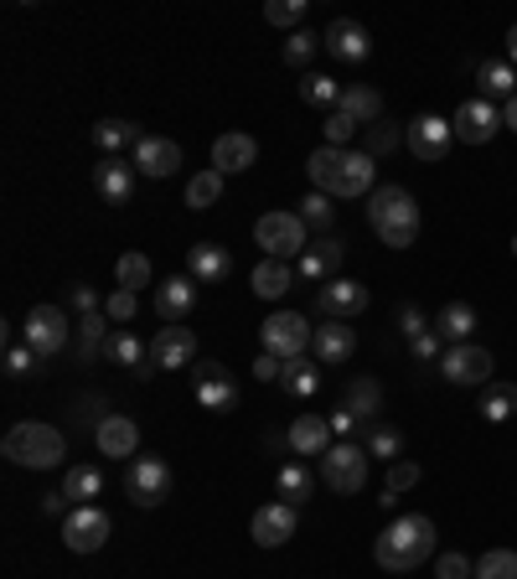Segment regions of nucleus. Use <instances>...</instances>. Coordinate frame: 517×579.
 <instances>
[{
    "label": "nucleus",
    "mask_w": 517,
    "mask_h": 579,
    "mask_svg": "<svg viewBox=\"0 0 517 579\" xmlns=\"http://www.w3.org/2000/svg\"><path fill=\"white\" fill-rule=\"evenodd\" d=\"M305 177L316 192L326 197H373L378 186V160L368 156V150H332V145H321L316 156L305 160Z\"/></svg>",
    "instance_id": "f257e3e1"
},
{
    "label": "nucleus",
    "mask_w": 517,
    "mask_h": 579,
    "mask_svg": "<svg viewBox=\"0 0 517 579\" xmlns=\"http://www.w3.org/2000/svg\"><path fill=\"white\" fill-rule=\"evenodd\" d=\"M435 539H440L435 522L424 518V512H404V518H394L378 533L373 559H378L388 575H409V569H419V564L435 554Z\"/></svg>",
    "instance_id": "f03ea898"
},
{
    "label": "nucleus",
    "mask_w": 517,
    "mask_h": 579,
    "mask_svg": "<svg viewBox=\"0 0 517 579\" xmlns=\"http://www.w3.org/2000/svg\"><path fill=\"white\" fill-rule=\"evenodd\" d=\"M368 222H373V233H378L388 249H409V243L419 239L414 192H404V186H378V192L368 197Z\"/></svg>",
    "instance_id": "7ed1b4c3"
},
{
    "label": "nucleus",
    "mask_w": 517,
    "mask_h": 579,
    "mask_svg": "<svg viewBox=\"0 0 517 579\" xmlns=\"http://www.w3.org/2000/svg\"><path fill=\"white\" fill-rule=\"evenodd\" d=\"M0 456L11 460V466H32V471H52V466H62V456H68V439H62V430H52V424L26 420V424H16V430L5 435V445H0Z\"/></svg>",
    "instance_id": "20e7f679"
},
{
    "label": "nucleus",
    "mask_w": 517,
    "mask_h": 579,
    "mask_svg": "<svg viewBox=\"0 0 517 579\" xmlns=\"http://www.w3.org/2000/svg\"><path fill=\"white\" fill-rule=\"evenodd\" d=\"M362 481H368V445L337 439V445L321 456V486L337 492V497H358Z\"/></svg>",
    "instance_id": "39448f33"
},
{
    "label": "nucleus",
    "mask_w": 517,
    "mask_h": 579,
    "mask_svg": "<svg viewBox=\"0 0 517 579\" xmlns=\"http://www.w3.org/2000/svg\"><path fill=\"white\" fill-rule=\"evenodd\" d=\"M258 341H264V352L279 362H296L311 352V341H316V331H311V321L300 316V311H275V316L258 326Z\"/></svg>",
    "instance_id": "423d86ee"
},
{
    "label": "nucleus",
    "mask_w": 517,
    "mask_h": 579,
    "mask_svg": "<svg viewBox=\"0 0 517 579\" xmlns=\"http://www.w3.org/2000/svg\"><path fill=\"white\" fill-rule=\"evenodd\" d=\"M254 239H258V249H264V260H300V254L311 249L300 213H279V207L254 222Z\"/></svg>",
    "instance_id": "0eeeda50"
},
{
    "label": "nucleus",
    "mask_w": 517,
    "mask_h": 579,
    "mask_svg": "<svg viewBox=\"0 0 517 579\" xmlns=\"http://www.w3.org/2000/svg\"><path fill=\"white\" fill-rule=\"evenodd\" d=\"M73 337V321L62 305H32L26 311V326H21V341L37 352V358H58L62 347Z\"/></svg>",
    "instance_id": "6e6552de"
},
{
    "label": "nucleus",
    "mask_w": 517,
    "mask_h": 579,
    "mask_svg": "<svg viewBox=\"0 0 517 579\" xmlns=\"http://www.w3.org/2000/svg\"><path fill=\"white\" fill-rule=\"evenodd\" d=\"M124 492H130L135 507H160L171 497V466L160 456H135L130 471H124Z\"/></svg>",
    "instance_id": "1a4fd4ad"
},
{
    "label": "nucleus",
    "mask_w": 517,
    "mask_h": 579,
    "mask_svg": "<svg viewBox=\"0 0 517 579\" xmlns=\"http://www.w3.org/2000/svg\"><path fill=\"white\" fill-rule=\"evenodd\" d=\"M109 533H115V522H109V512H104L99 502H94V507H73V512L62 518V543H68L73 554H99L104 543H109Z\"/></svg>",
    "instance_id": "9d476101"
},
{
    "label": "nucleus",
    "mask_w": 517,
    "mask_h": 579,
    "mask_svg": "<svg viewBox=\"0 0 517 579\" xmlns=\"http://www.w3.org/2000/svg\"><path fill=\"white\" fill-rule=\"evenodd\" d=\"M192 394L207 414H233L239 409V383L228 378V367L223 362H197V373H192Z\"/></svg>",
    "instance_id": "9b49d317"
},
{
    "label": "nucleus",
    "mask_w": 517,
    "mask_h": 579,
    "mask_svg": "<svg viewBox=\"0 0 517 579\" xmlns=\"http://www.w3.org/2000/svg\"><path fill=\"white\" fill-rule=\"evenodd\" d=\"M450 141H456V130L440 120V114H419V120L404 130V145H409V156L424 160V166H440V160L450 156Z\"/></svg>",
    "instance_id": "f8f14e48"
},
{
    "label": "nucleus",
    "mask_w": 517,
    "mask_h": 579,
    "mask_svg": "<svg viewBox=\"0 0 517 579\" xmlns=\"http://www.w3.org/2000/svg\"><path fill=\"white\" fill-rule=\"evenodd\" d=\"M440 373H445V383H456V388H486L492 383V352L486 347H450L445 358H440Z\"/></svg>",
    "instance_id": "ddd939ff"
},
{
    "label": "nucleus",
    "mask_w": 517,
    "mask_h": 579,
    "mask_svg": "<svg viewBox=\"0 0 517 579\" xmlns=\"http://www.w3.org/2000/svg\"><path fill=\"white\" fill-rule=\"evenodd\" d=\"M296 522H300V507H290V502H264L254 512V522H249V533H254L258 548H279V543L296 539Z\"/></svg>",
    "instance_id": "4468645a"
},
{
    "label": "nucleus",
    "mask_w": 517,
    "mask_h": 579,
    "mask_svg": "<svg viewBox=\"0 0 517 579\" xmlns=\"http://www.w3.org/2000/svg\"><path fill=\"white\" fill-rule=\"evenodd\" d=\"M450 130H456V141H466V145H486L502 130V109H492V99H466L456 109Z\"/></svg>",
    "instance_id": "2eb2a0df"
},
{
    "label": "nucleus",
    "mask_w": 517,
    "mask_h": 579,
    "mask_svg": "<svg viewBox=\"0 0 517 579\" xmlns=\"http://www.w3.org/2000/svg\"><path fill=\"white\" fill-rule=\"evenodd\" d=\"M151 362L166 367V373L197 367V331H187V326H166V331H156V341H151Z\"/></svg>",
    "instance_id": "dca6fc26"
},
{
    "label": "nucleus",
    "mask_w": 517,
    "mask_h": 579,
    "mask_svg": "<svg viewBox=\"0 0 517 579\" xmlns=\"http://www.w3.org/2000/svg\"><path fill=\"white\" fill-rule=\"evenodd\" d=\"M316 305L326 321H347L358 316V311H368V285L362 280H326L316 290Z\"/></svg>",
    "instance_id": "f3484780"
},
{
    "label": "nucleus",
    "mask_w": 517,
    "mask_h": 579,
    "mask_svg": "<svg viewBox=\"0 0 517 579\" xmlns=\"http://www.w3.org/2000/svg\"><path fill=\"white\" fill-rule=\"evenodd\" d=\"M177 166H181V145L177 141H166V135H145V141L135 145V171H140V177L166 181V177H177Z\"/></svg>",
    "instance_id": "a211bd4d"
},
{
    "label": "nucleus",
    "mask_w": 517,
    "mask_h": 579,
    "mask_svg": "<svg viewBox=\"0 0 517 579\" xmlns=\"http://www.w3.org/2000/svg\"><path fill=\"white\" fill-rule=\"evenodd\" d=\"M94 445H99V456H135L140 450V424L130 420V414H104L99 424H94Z\"/></svg>",
    "instance_id": "6ab92c4d"
},
{
    "label": "nucleus",
    "mask_w": 517,
    "mask_h": 579,
    "mask_svg": "<svg viewBox=\"0 0 517 579\" xmlns=\"http://www.w3.org/2000/svg\"><path fill=\"white\" fill-rule=\"evenodd\" d=\"M290 450H296L300 460H316V456H326L332 445H337V435H332V420L326 414H300L296 424H290Z\"/></svg>",
    "instance_id": "aec40b11"
},
{
    "label": "nucleus",
    "mask_w": 517,
    "mask_h": 579,
    "mask_svg": "<svg viewBox=\"0 0 517 579\" xmlns=\"http://www.w3.org/2000/svg\"><path fill=\"white\" fill-rule=\"evenodd\" d=\"M311 352H316V362H326V367H341V362H352V352H358V331H352L347 321H321Z\"/></svg>",
    "instance_id": "412c9836"
},
{
    "label": "nucleus",
    "mask_w": 517,
    "mask_h": 579,
    "mask_svg": "<svg viewBox=\"0 0 517 579\" xmlns=\"http://www.w3.org/2000/svg\"><path fill=\"white\" fill-rule=\"evenodd\" d=\"M254 160H258V141L243 135V130H228V135L213 141V171H223V177H239Z\"/></svg>",
    "instance_id": "4be33fe9"
},
{
    "label": "nucleus",
    "mask_w": 517,
    "mask_h": 579,
    "mask_svg": "<svg viewBox=\"0 0 517 579\" xmlns=\"http://www.w3.org/2000/svg\"><path fill=\"white\" fill-rule=\"evenodd\" d=\"M326 52L337 62H368V52H373V37H368V26L362 21H332L326 26Z\"/></svg>",
    "instance_id": "5701e85b"
},
{
    "label": "nucleus",
    "mask_w": 517,
    "mask_h": 579,
    "mask_svg": "<svg viewBox=\"0 0 517 579\" xmlns=\"http://www.w3.org/2000/svg\"><path fill=\"white\" fill-rule=\"evenodd\" d=\"M187 275L197 285H223L233 275V254L223 243H197V249H187Z\"/></svg>",
    "instance_id": "b1692460"
},
{
    "label": "nucleus",
    "mask_w": 517,
    "mask_h": 579,
    "mask_svg": "<svg viewBox=\"0 0 517 579\" xmlns=\"http://www.w3.org/2000/svg\"><path fill=\"white\" fill-rule=\"evenodd\" d=\"M197 305V280L192 275H171V280L156 285V316L171 321V326H181V316Z\"/></svg>",
    "instance_id": "393cba45"
},
{
    "label": "nucleus",
    "mask_w": 517,
    "mask_h": 579,
    "mask_svg": "<svg viewBox=\"0 0 517 579\" xmlns=\"http://www.w3.org/2000/svg\"><path fill=\"white\" fill-rule=\"evenodd\" d=\"M94 192H99L104 202L124 207V202H130V192H135V166H124L120 156H104L99 166H94Z\"/></svg>",
    "instance_id": "a878e982"
},
{
    "label": "nucleus",
    "mask_w": 517,
    "mask_h": 579,
    "mask_svg": "<svg viewBox=\"0 0 517 579\" xmlns=\"http://www.w3.org/2000/svg\"><path fill=\"white\" fill-rule=\"evenodd\" d=\"M104 352H109V362L130 367L135 378H151V373H156V362H151V341H140L135 331H109Z\"/></svg>",
    "instance_id": "bb28decb"
},
{
    "label": "nucleus",
    "mask_w": 517,
    "mask_h": 579,
    "mask_svg": "<svg viewBox=\"0 0 517 579\" xmlns=\"http://www.w3.org/2000/svg\"><path fill=\"white\" fill-rule=\"evenodd\" d=\"M477 331V305H466V300H445L435 316V337L450 341V347H466Z\"/></svg>",
    "instance_id": "cd10ccee"
},
{
    "label": "nucleus",
    "mask_w": 517,
    "mask_h": 579,
    "mask_svg": "<svg viewBox=\"0 0 517 579\" xmlns=\"http://www.w3.org/2000/svg\"><path fill=\"white\" fill-rule=\"evenodd\" d=\"M275 492H279V502H290V507L316 497V471H311V460H300V456L285 460L279 477H275Z\"/></svg>",
    "instance_id": "c85d7f7f"
},
{
    "label": "nucleus",
    "mask_w": 517,
    "mask_h": 579,
    "mask_svg": "<svg viewBox=\"0 0 517 579\" xmlns=\"http://www.w3.org/2000/svg\"><path fill=\"white\" fill-rule=\"evenodd\" d=\"M62 497L73 502V507H94L104 497V471L94 460H79V466H68V477H62Z\"/></svg>",
    "instance_id": "c756f323"
},
{
    "label": "nucleus",
    "mask_w": 517,
    "mask_h": 579,
    "mask_svg": "<svg viewBox=\"0 0 517 579\" xmlns=\"http://www.w3.org/2000/svg\"><path fill=\"white\" fill-rule=\"evenodd\" d=\"M341 254H347V249H341V239L311 243V249L300 254V275H305V280H316V285H326L341 269Z\"/></svg>",
    "instance_id": "7c9ffc66"
},
{
    "label": "nucleus",
    "mask_w": 517,
    "mask_h": 579,
    "mask_svg": "<svg viewBox=\"0 0 517 579\" xmlns=\"http://www.w3.org/2000/svg\"><path fill=\"white\" fill-rule=\"evenodd\" d=\"M290 280H296V269H290V260H258L254 275H249V285H254L258 300H279L285 290H290Z\"/></svg>",
    "instance_id": "2f4dec72"
},
{
    "label": "nucleus",
    "mask_w": 517,
    "mask_h": 579,
    "mask_svg": "<svg viewBox=\"0 0 517 579\" xmlns=\"http://www.w3.org/2000/svg\"><path fill=\"white\" fill-rule=\"evenodd\" d=\"M337 109H341V114H352L358 124H373L383 114V94H378V88H368V83H347Z\"/></svg>",
    "instance_id": "473e14b6"
},
{
    "label": "nucleus",
    "mask_w": 517,
    "mask_h": 579,
    "mask_svg": "<svg viewBox=\"0 0 517 579\" xmlns=\"http://www.w3.org/2000/svg\"><path fill=\"white\" fill-rule=\"evenodd\" d=\"M140 141H145V130L130 124V120H99L94 124V145H99L104 156H120L124 145H140Z\"/></svg>",
    "instance_id": "72a5a7b5"
},
{
    "label": "nucleus",
    "mask_w": 517,
    "mask_h": 579,
    "mask_svg": "<svg viewBox=\"0 0 517 579\" xmlns=\"http://www.w3.org/2000/svg\"><path fill=\"white\" fill-rule=\"evenodd\" d=\"M477 83H481V99H486V94L513 99V94H517V68H513V62H502V58H486L477 68Z\"/></svg>",
    "instance_id": "f704fd0d"
},
{
    "label": "nucleus",
    "mask_w": 517,
    "mask_h": 579,
    "mask_svg": "<svg viewBox=\"0 0 517 579\" xmlns=\"http://www.w3.org/2000/svg\"><path fill=\"white\" fill-rule=\"evenodd\" d=\"M279 388H285V394H296V399H311V394L321 388V362H311V358L285 362V373H279Z\"/></svg>",
    "instance_id": "c9c22d12"
},
{
    "label": "nucleus",
    "mask_w": 517,
    "mask_h": 579,
    "mask_svg": "<svg viewBox=\"0 0 517 579\" xmlns=\"http://www.w3.org/2000/svg\"><path fill=\"white\" fill-rule=\"evenodd\" d=\"M481 414H486V424H507L517 414V388L513 383H486L481 388Z\"/></svg>",
    "instance_id": "e433bc0d"
},
{
    "label": "nucleus",
    "mask_w": 517,
    "mask_h": 579,
    "mask_svg": "<svg viewBox=\"0 0 517 579\" xmlns=\"http://www.w3.org/2000/svg\"><path fill=\"white\" fill-rule=\"evenodd\" d=\"M341 88H347V83L326 79V73H300V99L311 104V109H337Z\"/></svg>",
    "instance_id": "4c0bfd02"
},
{
    "label": "nucleus",
    "mask_w": 517,
    "mask_h": 579,
    "mask_svg": "<svg viewBox=\"0 0 517 579\" xmlns=\"http://www.w3.org/2000/svg\"><path fill=\"white\" fill-rule=\"evenodd\" d=\"M378 403H383L378 378H352V383H347V399H341V409H352L358 420H368V424H373V414H378Z\"/></svg>",
    "instance_id": "58836bf2"
},
{
    "label": "nucleus",
    "mask_w": 517,
    "mask_h": 579,
    "mask_svg": "<svg viewBox=\"0 0 517 579\" xmlns=\"http://www.w3.org/2000/svg\"><path fill=\"white\" fill-rule=\"evenodd\" d=\"M368 456H378V460H404V430L398 424H383V420H373L368 424Z\"/></svg>",
    "instance_id": "ea45409f"
},
{
    "label": "nucleus",
    "mask_w": 517,
    "mask_h": 579,
    "mask_svg": "<svg viewBox=\"0 0 517 579\" xmlns=\"http://www.w3.org/2000/svg\"><path fill=\"white\" fill-rule=\"evenodd\" d=\"M109 326H115V321L104 316V311H88V316L79 321V362H94V352H99L104 341H109Z\"/></svg>",
    "instance_id": "a19ab883"
},
{
    "label": "nucleus",
    "mask_w": 517,
    "mask_h": 579,
    "mask_svg": "<svg viewBox=\"0 0 517 579\" xmlns=\"http://www.w3.org/2000/svg\"><path fill=\"white\" fill-rule=\"evenodd\" d=\"M218 197H223V171H197V177L187 181V207L207 213Z\"/></svg>",
    "instance_id": "79ce46f5"
},
{
    "label": "nucleus",
    "mask_w": 517,
    "mask_h": 579,
    "mask_svg": "<svg viewBox=\"0 0 517 579\" xmlns=\"http://www.w3.org/2000/svg\"><path fill=\"white\" fill-rule=\"evenodd\" d=\"M419 481V466L414 460H394V466H388V481H383V507H398V497H404V492H409V486H414Z\"/></svg>",
    "instance_id": "37998d69"
},
{
    "label": "nucleus",
    "mask_w": 517,
    "mask_h": 579,
    "mask_svg": "<svg viewBox=\"0 0 517 579\" xmlns=\"http://www.w3.org/2000/svg\"><path fill=\"white\" fill-rule=\"evenodd\" d=\"M321 47H326V37H316V32H305V26H300V32H290V37H285V62H290V68H305Z\"/></svg>",
    "instance_id": "c03bdc74"
},
{
    "label": "nucleus",
    "mask_w": 517,
    "mask_h": 579,
    "mask_svg": "<svg viewBox=\"0 0 517 579\" xmlns=\"http://www.w3.org/2000/svg\"><path fill=\"white\" fill-rule=\"evenodd\" d=\"M477 579H517V554L513 548H486L477 559Z\"/></svg>",
    "instance_id": "a18cd8bd"
},
{
    "label": "nucleus",
    "mask_w": 517,
    "mask_h": 579,
    "mask_svg": "<svg viewBox=\"0 0 517 579\" xmlns=\"http://www.w3.org/2000/svg\"><path fill=\"white\" fill-rule=\"evenodd\" d=\"M115 280H120V290H145V285H151V260H145V254H120Z\"/></svg>",
    "instance_id": "49530a36"
},
{
    "label": "nucleus",
    "mask_w": 517,
    "mask_h": 579,
    "mask_svg": "<svg viewBox=\"0 0 517 579\" xmlns=\"http://www.w3.org/2000/svg\"><path fill=\"white\" fill-rule=\"evenodd\" d=\"M332 218H337V207H332L326 192H311V197L300 202V222L305 228H332Z\"/></svg>",
    "instance_id": "de8ad7c7"
},
{
    "label": "nucleus",
    "mask_w": 517,
    "mask_h": 579,
    "mask_svg": "<svg viewBox=\"0 0 517 579\" xmlns=\"http://www.w3.org/2000/svg\"><path fill=\"white\" fill-rule=\"evenodd\" d=\"M264 21H269V26H296V32H300V21H305V0H269V5H264Z\"/></svg>",
    "instance_id": "09e8293b"
},
{
    "label": "nucleus",
    "mask_w": 517,
    "mask_h": 579,
    "mask_svg": "<svg viewBox=\"0 0 517 579\" xmlns=\"http://www.w3.org/2000/svg\"><path fill=\"white\" fill-rule=\"evenodd\" d=\"M358 130H362V124L352 120V114H341V109L326 114V145H332V150H347V141H352Z\"/></svg>",
    "instance_id": "8fccbe9b"
},
{
    "label": "nucleus",
    "mask_w": 517,
    "mask_h": 579,
    "mask_svg": "<svg viewBox=\"0 0 517 579\" xmlns=\"http://www.w3.org/2000/svg\"><path fill=\"white\" fill-rule=\"evenodd\" d=\"M37 352H32V347H26V341H16V347H5V373H11V378H32V373H37Z\"/></svg>",
    "instance_id": "3c124183"
},
{
    "label": "nucleus",
    "mask_w": 517,
    "mask_h": 579,
    "mask_svg": "<svg viewBox=\"0 0 517 579\" xmlns=\"http://www.w3.org/2000/svg\"><path fill=\"white\" fill-rule=\"evenodd\" d=\"M135 311H140V295H135V290H115V295L104 300V316L115 321V326L135 321Z\"/></svg>",
    "instance_id": "603ef678"
},
{
    "label": "nucleus",
    "mask_w": 517,
    "mask_h": 579,
    "mask_svg": "<svg viewBox=\"0 0 517 579\" xmlns=\"http://www.w3.org/2000/svg\"><path fill=\"white\" fill-rule=\"evenodd\" d=\"M398 331H404V337L414 341V337H424V331H435V326L424 321V311H419L414 300H404V305H398Z\"/></svg>",
    "instance_id": "864d4df0"
},
{
    "label": "nucleus",
    "mask_w": 517,
    "mask_h": 579,
    "mask_svg": "<svg viewBox=\"0 0 517 579\" xmlns=\"http://www.w3.org/2000/svg\"><path fill=\"white\" fill-rule=\"evenodd\" d=\"M471 575H477V564L466 559V554H440L435 579H471Z\"/></svg>",
    "instance_id": "5fc2aeb1"
},
{
    "label": "nucleus",
    "mask_w": 517,
    "mask_h": 579,
    "mask_svg": "<svg viewBox=\"0 0 517 579\" xmlns=\"http://www.w3.org/2000/svg\"><path fill=\"white\" fill-rule=\"evenodd\" d=\"M326 420H332V435H337V439H352V435H358V414H352V409H332Z\"/></svg>",
    "instance_id": "6e6d98bb"
},
{
    "label": "nucleus",
    "mask_w": 517,
    "mask_h": 579,
    "mask_svg": "<svg viewBox=\"0 0 517 579\" xmlns=\"http://www.w3.org/2000/svg\"><path fill=\"white\" fill-rule=\"evenodd\" d=\"M279 373H285V362H279V358H269V352H258V362H254V378H258V383H279Z\"/></svg>",
    "instance_id": "4d7b16f0"
},
{
    "label": "nucleus",
    "mask_w": 517,
    "mask_h": 579,
    "mask_svg": "<svg viewBox=\"0 0 517 579\" xmlns=\"http://www.w3.org/2000/svg\"><path fill=\"white\" fill-rule=\"evenodd\" d=\"M409 347H414V362H435V358H440V337H435V331H424V337H414Z\"/></svg>",
    "instance_id": "13d9d810"
},
{
    "label": "nucleus",
    "mask_w": 517,
    "mask_h": 579,
    "mask_svg": "<svg viewBox=\"0 0 517 579\" xmlns=\"http://www.w3.org/2000/svg\"><path fill=\"white\" fill-rule=\"evenodd\" d=\"M73 305H79L83 316H88V311H104V305H99V295H94L88 285H73Z\"/></svg>",
    "instance_id": "bf43d9fd"
},
{
    "label": "nucleus",
    "mask_w": 517,
    "mask_h": 579,
    "mask_svg": "<svg viewBox=\"0 0 517 579\" xmlns=\"http://www.w3.org/2000/svg\"><path fill=\"white\" fill-rule=\"evenodd\" d=\"M368 145H373L368 156H383V150H394V145H398V130H373V141H368Z\"/></svg>",
    "instance_id": "052dcab7"
},
{
    "label": "nucleus",
    "mask_w": 517,
    "mask_h": 579,
    "mask_svg": "<svg viewBox=\"0 0 517 579\" xmlns=\"http://www.w3.org/2000/svg\"><path fill=\"white\" fill-rule=\"evenodd\" d=\"M41 512H47V518H68V512H73V507H68V497H62V492H47V497H41Z\"/></svg>",
    "instance_id": "680f3d73"
},
{
    "label": "nucleus",
    "mask_w": 517,
    "mask_h": 579,
    "mask_svg": "<svg viewBox=\"0 0 517 579\" xmlns=\"http://www.w3.org/2000/svg\"><path fill=\"white\" fill-rule=\"evenodd\" d=\"M502 124H507V130H517V94L507 99V109H502Z\"/></svg>",
    "instance_id": "e2e57ef3"
},
{
    "label": "nucleus",
    "mask_w": 517,
    "mask_h": 579,
    "mask_svg": "<svg viewBox=\"0 0 517 579\" xmlns=\"http://www.w3.org/2000/svg\"><path fill=\"white\" fill-rule=\"evenodd\" d=\"M507 62H513V68H517V26H513V32H507Z\"/></svg>",
    "instance_id": "0e129e2a"
},
{
    "label": "nucleus",
    "mask_w": 517,
    "mask_h": 579,
    "mask_svg": "<svg viewBox=\"0 0 517 579\" xmlns=\"http://www.w3.org/2000/svg\"><path fill=\"white\" fill-rule=\"evenodd\" d=\"M513 254H517V239H513Z\"/></svg>",
    "instance_id": "69168bd1"
}]
</instances>
